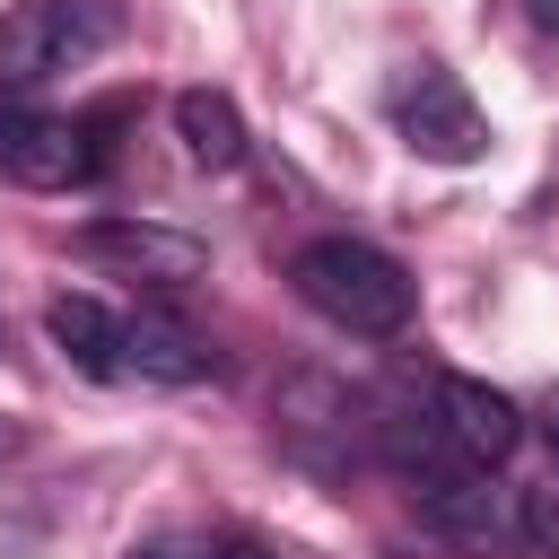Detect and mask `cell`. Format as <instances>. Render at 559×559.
Segmentation results:
<instances>
[{"instance_id": "6da1fadb", "label": "cell", "mask_w": 559, "mask_h": 559, "mask_svg": "<svg viewBox=\"0 0 559 559\" xmlns=\"http://www.w3.org/2000/svg\"><path fill=\"white\" fill-rule=\"evenodd\" d=\"M288 280H297V297H306L323 323H341L349 341H393V332H411V314H419L411 271H402L384 245H367V236H314V245H297Z\"/></svg>"}, {"instance_id": "7a4b0ae2", "label": "cell", "mask_w": 559, "mask_h": 559, "mask_svg": "<svg viewBox=\"0 0 559 559\" xmlns=\"http://www.w3.org/2000/svg\"><path fill=\"white\" fill-rule=\"evenodd\" d=\"M122 35V0H17L0 17V87H44L61 70H87Z\"/></svg>"}, {"instance_id": "3957f363", "label": "cell", "mask_w": 559, "mask_h": 559, "mask_svg": "<svg viewBox=\"0 0 559 559\" xmlns=\"http://www.w3.org/2000/svg\"><path fill=\"white\" fill-rule=\"evenodd\" d=\"M384 114H393L402 148L428 157V166H480V157H489V114L472 105V87H463L445 61H411V70H393Z\"/></svg>"}, {"instance_id": "277c9868", "label": "cell", "mask_w": 559, "mask_h": 559, "mask_svg": "<svg viewBox=\"0 0 559 559\" xmlns=\"http://www.w3.org/2000/svg\"><path fill=\"white\" fill-rule=\"evenodd\" d=\"M105 166L96 148V122H70V114H35V105H9L0 96V175L26 183V192H70Z\"/></svg>"}, {"instance_id": "5b68a950", "label": "cell", "mask_w": 559, "mask_h": 559, "mask_svg": "<svg viewBox=\"0 0 559 559\" xmlns=\"http://www.w3.org/2000/svg\"><path fill=\"white\" fill-rule=\"evenodd\" d=\"M419 524L454 550V559H524V498L498 489L489 472H463L445 489L419 498Z\"/></svg>"}, {"instance_id": "8992f818", "label": "cell", "mask_w": 559, "mask_h": 559, "mask_svg": "<svg viewBox=\"0 0 559 559\" xmlns=\"http://www.w3.org/2000/svg\"><path fill=\"white\" fill-rule=\"evenodd\" d=\"M70 253L96 271H122V280H157V288H183L210 271V245L183 227H157V218H87L70 236Z\"/></svg>"}, {"instance_id": "52a82bcc", "label": "cell", "mask_w": 559, "mask_h": 559, "mask_svg": "<svg viewBox=\"0 0 559 559\" xmlns=\"http://www.w3.org/2000/svg\"><path fill=\"white\" fill-rule=\"evenodd\" d=\"M428 411H437V428L454 437V454L463 463H507L515 445H524V411L498 393V384H480V376H437V393H428Z\"/></svg>"}, {"instance_id": "ba28073f", "label": "cell", "mask_w": 559, "mask_h": 559, "mask_svg": "<svg viewBox=\"0 0 559 559\" xmlns=\"http://www.w3.org/2000/svg\"><path fill=\"white\" fill-rule=\"evenodd\" d=\"M122 367H131L140 384H201V376H210V349H201L192 323L140 306V314H122Z\"/></svg>"}, {"instance_id": "9c48e42d", "label": "cell", "mask_w": 559, "mask_h": 559, "mask_svg": "<svg viewBox=\"0 0 559 559\" xmlns=\"http://www.w3.org/2000/svg\"><path fill=\"white\" fill-rule=\"evenodd\" d=\"M44 332H52V349H61L79 376H96V384L131 376V367H122V314H114V306H96V297H52V306H44Z\"/></svg>"}, {"instance_id": "30bf717a", "label": "cell", "mask_w": 559, "mask_h": 559, "mask_svg": "<svg viewBox=\"0 0 559 559\" xmlns=\"http://www.w3.org/2000/svg\"><path fill=\"white\" fill-rule=\"evenodd\" d=\"M175 140H183V157L192 166H210V175H236L245 166V114H236V96L227 87H183L175 96Z\"/></svg>"}, {"instance_id": "8fae6325", "label": "cell", "mask_w": 559, "mask_h": 559, "mask_svg": "<svg viewBox=\"0 0 559 559\" xmlns=\"http://www.w3.org/2000/svg\"><path fill=\"white\" fill-rule=\"evenodd\" d=\"M515 498H524V550H533V559H559V480L515 489Z\"/></svg>"}, {"instance_id": "7c38bea8", "label": "cell", "mask_w": 559, "mask_h": 559, "mask_svg": "<svg viewBox=\"0 0 559 559\" xmlns=\"http://www.w3.org/2000/svg\"><path fill=\"white\" fill-rule=\"evenodd\" d=\"M122 559H218L201 533H148V542H131Z\"/></svg>"}, {"instance_id": "4fadbf2b", "label": "cell", "mask_w": 559, "mask_h": 559, "mask_svg": "<svg viewBox=\"0 0 559 559\" xmlns=\"http://www.w3.org/2000/svg\"><path fill=\"white\" fill-rule=\"evenodd\" d=\"M542 437H550V454H559V384L542 393Z\"/></svg>"}, {"instance_id": "5bb4252c", "label": "cell", "mask_w": 559, "mask_h": 559, "mask_svg": "<svg viewBox=\"0 0 559 559\" xmlns=\"http://www.w3.org/2000/svg\"><path fill=\"white\" fill-rule=\"evenodd\" d=\"M524 17H533L542 35H559V0H524Z\"/></svg>"}, {"instance_id": "9a60e30c", "label": "cell", "mask_w": 559, "mask_h": 559, "mask_svg": "<svg viewBox=\"0 0 559 559\" xmlns=\"http://www.w3.org/2000/svg\"><path fill=\"white\" fill-rule=\"evenodd\" d=\"M218 559H271V550H262V542H227Z\"/></svg>"}, {"instance_id": "2e32d148", "label": "cell", "mask_w": 559, "mask_h": 559, "mask_svg": "<svg viewBox=\"0 0 559 559\" xmlns=\"http://www.w3.org/2000/svg\"><path fill=\"white\" fill-rule=\"evenodd\" d=\"M9 445H17V428H9V419H0V454H9Z\"/></svg>"}]
</instances>
